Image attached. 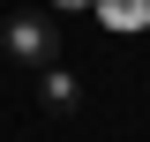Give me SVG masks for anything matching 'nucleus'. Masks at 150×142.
I'll list each match as a JSON object with an SVG mask.
<instances>
[{
	"mask_svg": "<svg viewBox=\"0 0 150 142\" xmlns=\"http://www.w3.org/2000/svg\"><path fill=\"white\" fill-rule=\"evenodd\" d=\"M0 45H8V60H23V67H53L60 22H53V15H15L8 30H0Z\"/></svg>",
	"mask_w": 150,
	"mask_h": 142,
	"instance_id": "nucleus-1",
	"label": "nucleus"
},
{
	"mask_svg": "<svg viewBox=\"0 0 150 142\" xmlns=\"http://www.w3.org/2000/svg\"><path fill=\"white\" fill-rule=\"evenodd\" d=\"M90 15L128 37V30H150V0H90Z\"/></svg>",
	"mask_w": 150,
	"mask_h": 142,
	"instance_id": "nucleus-2",
	"label": "nucleus"
},
{
	"mask_svg": "<svg viewBox=\"0 0 150 142\" xmlns=\"http://www.w3.org/2000/svg\"><path fill=\"white\" fill-rule=\"evenodd\" d=\"M38 97H45V112H75L83 105V82L68 67H38Z\"/></svg>",
	"mask_w": 150,
	"mask_h": 142,
	"instance_id": "nucleus-3",
	"label": "nucleus"
},
{
	"mask_svg": "<svg viewBox=\"0 0 150 142\" xmlns=\"http://www.w3.org/2000/svg\"><path fill=\"white\" fill-rule=\"evenodd\" d=\"M53 8H75V15H83V8H90V0H53Z\"/></svg>",
	"mask_w": 150,
	"mask_h": 142,
	"instance_id": "nucleus-4",
	"label": "nucleus"
}]
</instances>
